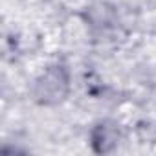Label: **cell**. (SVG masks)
Wrapping results in <instances>:
<instances>
[{"label": "cell", "mask_w": 156, "mask_h": 156, "mask_svg": "<svg viewBox=\"0 0 156 156\" xmlns=\"http://www.w3.org/2000/svg\"><path fill=\"white\" fill-rule=\"evenodd\" d=\"M68 92V73L64 66L48 68L35 83L33 96L41 105H55L64 99Z\"/></svg>", "instance_id": "cell-1"}, {"label": "cell", "mask_w": 156, "mask_h": 156, "mask_svg": "<svg viewBox=\"0 0 156 156\" xmlns=\"http://www.w3.org/2000/svg\"><path fill=\"white\" fill-rule=\"evenodd\" d=\"M92 145L96 152H110L118 145V129L114 123L103 121L92 130Z\"/></svg>", "instance_id": "cell-2"}]
</instances>
